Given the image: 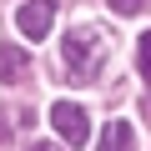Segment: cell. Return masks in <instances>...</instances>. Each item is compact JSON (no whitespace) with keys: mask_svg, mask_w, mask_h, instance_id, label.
<instances>
[{"mask_svg":"<svg viewBox=\"0 0 151 151\" xmlns=\"http://www.w3.org/2000/svg\"><path fill=\"white\" fill-rule=\"evenodd\" d=\"M60 55H65V70H70L81 86H96L101 70H106V55H111V35H106V25H70Z\"/></svg>","mask_w":151,"mask_h":151,"instance_id":"cell-1","label":"cell"},{"mask_svg":"<svg viewBox=\"0 0 151 151\" xmlns=\"http://www.w3.org/2000/svg\"><path fill=\"white\" fill-rule=\"evenodd\" d=\"M50 126H55V131H60V141H70L76 151L91 141V116L76 106V101H55V106H50Z\"/></svg>","mask_w":151,"mask_h":151,"instance_id":"cell-2","label":"cell"},{"mask_svg":"<svg viewBox=\"0 0 151 151\" xmlns=\"http://www.w3.org/2000/svg\"><path fill=\"white\" fill-rule=\"evenodd\" d=\"M50 20H55V0H25V5L15 10V25H20L25 40H45Z\"/></svg>","mask_w":151,"mask_h":151,"instance_id":"cell-3","label":"cell"},{"mask_svg":"<svg viewBox=\"0 0 151 151\" xmlns=\"http://www.w3.org/2000/svg\"><path fill=\"white\" fill-rule=\"evenodd\" d=\"M96 151H136V126L131 121H111L101 131V146Z\"/></svg>","mask_w":151,"mask_h":151,"instance_id":"cell-4","label":"cell"},{"mask_svg":"<svg viewBox=\"0 0 151 151\" xmlns=\"http://www.w3.org/2000/svg\"><path fill=\"white\" fill-rule=\"evenodd\" d=\"M25 65H30L25 45H0V81H20Z\"/></svg>","mask_w":151,"mask_h":151,"instance_id":"cell-5","label":"cell"},{"mask_svg":"<svg viewBox=\"0 0 151 151\" xmlns=\"http://www.w3.org/2000/svg\"><path fill=\"white\" fill-rule=\"evenodd\" d=\"M136 65H141V76H151V30L136 40Z\"/></svg>","mask_w":151,"mask_h":151,"instance_id":"cell-6","label":"cell"},{"mask_svg":"<svg viewBox=\"0 0 151 151\" xmlns=\"http://www.w3.org/2000/svg\"><path fill=\"white\" fill-rule=\"evenodd\" d=\"M146 5H151V0H111V10H116V15H141Z\"/></svg>","mask_w":151,"mask_h":151,"instance_id":"cell-7","label":"cell"},{"mask_svg":"<svg viewBox=\"0 0 151 151\" xmlns=\"http://www.w3.org/2000/svg\"><path fill=\"white\" fill-rule=\"evenodd\" d=\"M25 151H60V146H50V141H35V146H25Z\"/></svg>","mask_w":151,"mask_h":151,"instance_id":"cell-8","label":"cell"}]
</instances>
